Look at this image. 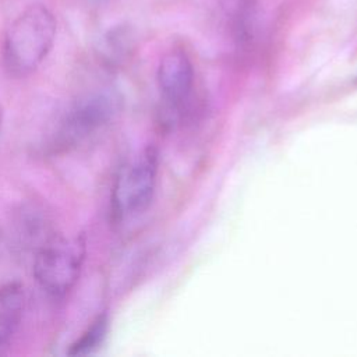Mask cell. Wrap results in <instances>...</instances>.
<instances>
[{
    "label": "cell",
    "mask_w": 357,
    "mask_h": 357,
    "mask_svg": "<svg viewBox=\"0 0 357 357\" xmlns=\"http://www.w3.org/2000/svg\"><path fill=\"white\" fill-rule=\"evenodd\" d=\"M25 290L21 282H8L0 286V346L15 333L22 319Z\"/></svg>",
    "instance_id": "obj_6"
},
{
    "label": "cell",
    "mask_w": 357,
    "mask_h": 357,
    "mask_svg": "<svg viewBox=\"0 0 357 357\" xmlns=\"http://www.w3.org/2000/svg\"><path fill=\"white\" fill-rule=\"evenodd\" d=\"M57 22L43 4H31L7 28L1 45V63L11 77L35 71L47 57L56 39Z\"/></svg>",
    "instance_id": "obj_1"
},
{
    "label": "cell",
    "mask_w": 357,
    "mask_h": 357,
    "mask_svg": "<svg viewBox=\"0 0 357 357\" xmlns=\"http://www.w3.org/2000/svg\"><path fill=\"white\" fill-rule=\"evenodd\" d=\"M109 319L106 314H99L88 328L81 333V336L73 342L67 350L68 356H88L96 351L107 333Z\"/></svg>",
    "instance_id": "obj_8"
},
{
    "label": "cell",
    "mask_w": 357,
    "mask_h": 357,
    "mask_svg": "<svg viewBox=\"0 0 357 357\" xmlns=\"http://www.w3.org/2000/svg\"><path fill=\"white\" fill-rule=\"evenodd\" d=\"M54 233L50 230L46 216L38 208H24L17 218L15 237L20 247H26L33 252Z\"/></svg>",
    "instance_id": "obj_7"
},
{
    "label": "cell",
    "mask_w": 357,
    "mask_h": 357,
    "mask_svg": "<svg viewBox=\"0 0 357 357\" xmlns=\"http://www.w3.org/2000/svg\"><path fill=\"white\" fill-rule=\"evenodd\" d=\"M1 119H3V112H1V107H0V126H1Z\"/></svg>",
    "instance_id": "obj_9"
},
{
    "label": "cell",
    "mask_w": 357,
    "mask_h": 357,
    "mask_svg": "<svg viewBox=\"0 0 357 357\" xmlns=\"http://www.w3.org/2000/svg\"><path fill=\"white\" fill-rule=\"evenodd\" d=\"M158 172V158L152 148L144 149L126 163L113 184L110 212L114 220L144 212L153 197Z\"/></svg>",
    "instance_id": "obj_4"
},
{
    "label": "cell",
    "mask_w": 357,
    "mask_h": 357,
    "mask_svg": "<svg viewBox=\"0 0 357 357\" xmlns=\"http://www.w3.org/2000/svg\"><path fill=\"white\" fill-rule=\"evenodd\" d=\"M121 98L112 89L81 96L63 116L53 141L56 151L74 148L103 130L120 112Z\"/></svg>",
    "instance_id": "obj_3"
},
{
    "label": "cell",
    "mask_w": 357,
    "mask_h": 357,
    "mask_svg": "<svg viewBox=\"0 0 357 357\" xmlns=\"http://www.w3.org/2000/svg\"><path fill=\"white\" fill-rule=\"evenodd\" d=\"M86 255L82 234H53L33 252L32 273L39 286L53 297H64L77 283Z\"/></svg>",
    "instance_id": "obj_2"
},
{
    "label": "cell",
    "mask_w": 357,
    "mask_h": 357,
    "mask_svg": "<svg viewBox=\"0 0 357 357\" xmlns=\"http://www.w3.org/2000/svg\"><path fill=\"white\" fill-rule=\"evenodd\" d=\"M158 86L162 98L172 106H183L190 98L194 71L188 56L183 50H172L166 53L158 67Z\"/></svg>",
    "instance_id": "obj_5"
}]
</instances>
